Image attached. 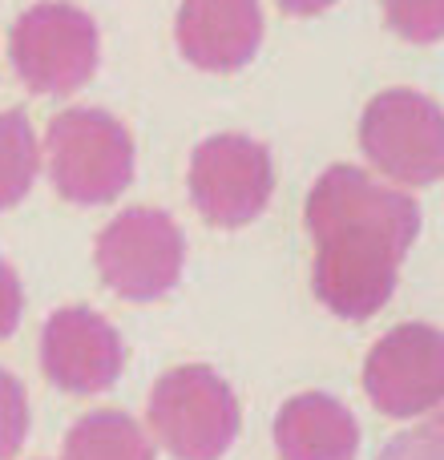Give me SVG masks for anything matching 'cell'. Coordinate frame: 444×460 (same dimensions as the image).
<instances>
[{"mask_svg":"<svg viewBox=\"0 0 444 460\" xmlns=\"http://www.w3.org/2000/svg\"><path fill=\"white\" fill-rule=\"evenodd\" d=\"M303 218L315 238V299L340 319H372L396 291L421 230L416 202L360 166H332L311 186Z\"/></svg>","mask_w":444,"mask_h":460,"instance_id":"6da1fadb","label":"cell"},{"mask_svg":"<svg viewBox=\"0 0 444 460\" xmlns=\"http://www.w3.org/2000/svg\"><path fill=\"white\" fill-rule=\"evenodd\" d=\"M49 178L57 194L77 207L113 202L134 182V137L105 110H65L45 134Z\"/></svg>","mask_w":444,"mask_h":460,"instance_id":"7a4b0ae2","label":"cell"},{"mask_svg":"<svg viewBox=\"0 0 444 460\" xmlns=\"http://www.w3.org/2000/svg\"><path fill=\"white\" fill-rule=\"evenodd\" d=\"M150 429L170 456L218 460L238 437V400L215 367H174L150 392Z\"/></svg>","mask_w":444,"mask_h":460,"instance_id":"3957f363","label":"cell"},{"mask_svg":"<svg viewBox=\"0 0 444 460\" xmlns=\"http://www.w3.org/2000/svg\"><path fill=\"white\" fill-rule=\"evenodd\" d=\"M97 24L89 13L65 0H45L16 16L8 32L13 69L32 93L65 97L81 89L97 69Z\"/></svg>","mask_w":444,"mask_h":460,"instance_id":"277c9868","label":"cell"},{"mask_svg":"<svg viewBox=\"0 0 444 460\" xmlns=\"http://www.w3.org/2000/svg\"><path fill=\"white\" fill-rule=\"evenodd\" d=\"M360 146L388 182L432 186L444 178V110L416 89H384L364 110Z\"/></svg>","mask_w":444,"mask_h":460,"instance_id":"5b68a950","label":"cell"},{"mask_svg":"<svg viewBox=\"0 0 444 460\" xmlns=\"http://www.w3.org/2000/svg\"><path fill=\"white\" fill-rule=\"evenodd\" d=\"M93 262L105 287L129 303L162 299L178 283L186 262V238L166 210H121L97 234Z\"/></svg>","mask_w":444,"mask_h":460,"instance_id":"8992f818","label":"cell"},{"mask_svg":"<svg viewBox=\"0 0 444 460\" xmlns=\"http://www.w3.org/2000/svg\"><path fill=\"white\" fill-rule=\"evenodd\" d=\"M275 170L262 142L246 134H215L191 158V199L215 226H246L267 210Z\"/></svg>","mask_w":444,"mask_h":460,"instance_id":"52a82bcc","label":"cell"},{"mask_svg":"<svg viewBox=\"0 0 444 460\" xmlns=\"http://www.w3.org/2000/svg\"><path fill=\"white\" fill-rule=\"evenodd\" d=\"M364 392L384 416H424L444 400V332L400 323L368 351Z\"/></svg>","mask_w":444,"mask_h":460,"instance_id":"ba28073f","label":"cell"},{"mask_svg":"<svg viewBox=\"0 0 444 460\" xmlns=\"http://www.w3.org/2000/svg\"><path fill=\"white\" fill-rule=\"evenodd\" d=\"M40 367L61 392L97 396L121 376V340L89 307H61L40 332Z\"/></svg>","mask_w":444,"mask_h":460,"instance_id":"9c48e42d","label":"cell"},{"mask_svg":"<svg viewBox=\"0 0 444 460\" xmlns=\"http://www.w3.org/2000/svg\"><path fill=\"white\" fill-rule=\"evenodd\" d=\"M174 37L199 69H243L262 45V8L259 0H182Z\"/></svg>","mask_w":444,"mask_h":460,"instance_id":"30bf717a","label":"cell"},{"mask_svg":"<svg viewBox=\"0 0 444 460\" xmlns=\"http://www.w3.org/2000/svg\"><path fill=\"white\" fill-rule=\"evenodd\" d=\"M275 448L283 460H356L360 424L327 392H303L275 416Z\"/></svg>","mask_w":444,"mask_h":460,"instance_id":"8fae6325","label":"cell"},{"mask_svg":"<svg viewBox=\"0 0 444 460\" xmlns=\"http://www.w3.org/2000/svg\"><path fill=\"white\" fill-rule=\"evenodd\" d=\"M61 460H154V445L142 424L126 412H89L69 429Z\"/></svg>","mask_w":444,"mask_h":460,"instance_id":"7c38bea8","label":"cell"},{"mask_svg":"<svg viewBox=\"0 0 444 460\" xmlns=\"http://www.w3.org/2000/svg\"><path fill=\"white\" fill-rule=\"evenodd\" d=\"M40 170V146L29 118L16 110L0 113V210H13L32 190Z\"/></svg>","mask_w":444,"mask_h":460,"instance_id":"4fadbf2b","label":"cell"},{"mask_svg":"<svg viewBox=\"0 0 444 460\" xmlns=\"http://www.w3.org/2000/svg\"><path fill=\"white\" fill-rule=\"evenodd\" d=\"M384 21L413 45H432L444 37V0H380Z\"/></svg>","mask_w":444,"mask_h":460,"instance_id":"5bb4252c","label":"cell"},{"mask_svg":"<svg viewBox=\"0 0 444 460\" xmlns=\"http://www.w3.org/2000/svg\"><path fill=\"white\" fill-rule=\"evenodd\" d=\"M376 460H444V400L421 424L392 437Z\"/></svg>","mask_w":444,"mask_h":460,"instance_id":"9a60e30c","label":"cell"},{"mask_svg":"<svg viewBox=\"0 0 444 460\" xmlns=\"http://www.w3.org/2000/svg\"><path fill=\"white\" fill-rule=\"evenodd\" d=\"M24 432H29V396H24V384L0 367V460L16 456V448L24 445Z\"/></svg>","mask_w":444,"mask_h":460,"instance_id":"2e32d148","label":"cell"},{"mask_svg":"<svg viewBox=\"0 0 444 460\" xmlns=\"http://www.w3.org/2000/svg\"><path fill=\"white\" fill-rule=\"evenodd\" d=\"M21 307H24L21 279H16V270L8 267L4 259H0V340H8V335L16 332V323H21Z\"/></svg>","mask_w":444,"mask_h":460,"instance_id":"e0dca14e","label":"cell"},{"mask_svg":"<svg viewBox=\"0 0 444 460\" xmlns=\"http://www.w3.org/2000/svg\"><path fill=\"white\" fill-rule=\"evenodd\" d=\"M279 4L291 16H315V13H324V8H332L335 0H279Z\"/></svg>","mask_w":444,"mask_h":460,"instance_id":"ac0fdd59","label":"cell"}]
</instances>
